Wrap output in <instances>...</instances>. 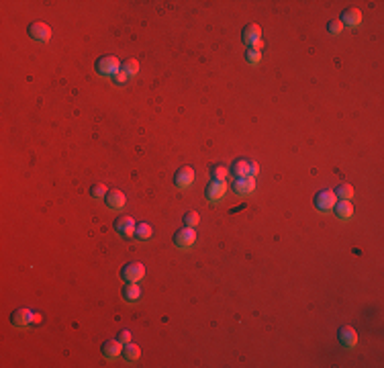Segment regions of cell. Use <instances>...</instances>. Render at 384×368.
Returning <instances> with one entry per match:
<instances>
[{
	"mask_svg": "<svg viewBox=\"0 0 384 368\" xmlns=\"http://www.w3.org/2000/svg\"><path fill=\"white\" fill-rule=\"evenodd\" d=\"M94 70H96V74L110 78V76H116L121 72V61L114 55H102V57L96 59Z\"/></svg>",
	"mask_w": 384,
	"mask_h": 368,
	"instance_id": "6da1fadb",
	"label": "cell"
},
{
	"mask_svg": "<svg viewBox=\"0 0 384 368\" xmlns=\"http://www.w3.org/2000/svg\"><path fill=\"white\" fill-rule=\"evenodd\" d=\"M41 317L39 313L31 311V309H16L12 315H10V323L14 327H29L31 323H37Z\"/></svg>",
	"mask_w": 384,
	"mask_h": 368,
	"instance_id": "7a4b0ae2",
	"label": "cell"
},
{
	"mask_svg": "<svg viewBox=\"0 0 384 368\" xmlns=\"http://www.w3.org/2000/svg\"><path fill=\"white\" fill-rule=\"evenodd\" d=\"M145 276V266L139 262H129L121 268V278L125 282H139Z\"/></svg>",
	"mask_w": 384,
	"mask_h": 368,
	"instance_id": "3957f363",
	"label": "cell"
},
{
	"mask_svg": "<svg viewBox=\"0 0 384 368\" xmlns=\"http://www.w3.org/2000/svg\"><path fill=\"white\" fill-rule=\"evenodd\" d=\"M172 241H174V245L180 247V249L192 247V245L196 243V231H194L192 227H184V229H180V231L174 233Z\"/></svg>",
	"mask_w": 384,
	"mask_h": 368,
	"instance_id": "277c9868",
	"label": "cell"
},
{
	"mask_svg": "<svg viewBox=\"0 0 384 368\" xmlns=\"http://www.w3.org/2000/svg\"><path fill=\"white\" fill-rule=\"evenodd\" d=\"M27 33H29V37L33 39V41H37V43H47L49 39H51V29H49V25H45V22H31L29 25V29H27Z\"/></svg>",
	"mask_w": 384,
	"mask_h": 368,
	"instance_id": "5b68a950",
	"label": "cell"
},
{
	"mask_svg": "<svg viewBox=\"0 0 384 368\" xmlns=\"http://www.w3.org/2000/svg\"><path fill=\"white\" fill-rule=\"evenodd\" d=\"M335 200H337V196H335V192L329 190V188H323V190H319V192L315 194V206H317L319 211H323V213L331 211V209L335 206Z\"/></svg>",
	"mask_w": 384,
	"mask_h": 368,
	"instance_id": "8992f818",
	"label": "cell"
},
{
	"mask_svg": "<svg viewBox=\"0 0 384 368\" xmlns=\"http://www.w3.org/2000/svg\"><path fill=\"white\" fill-rule=\"evenodd\" d=\"M192 182H194V170H192L190 166H182V168L174 174V184H176V188H180V190L188 188Z\"/></svg>",
	"mask_w": 384,
	"mask_h": 368,
	"instance_id": "52a82bcc",
	"label": "cell"
},
{
	"mask_svg": "<svg viewBox=\"0 0 384 368\" xmlns=\"http://www.w3.org/2000/svg\"><path fill=\"white\" fill-rule=\"evenodd\" d=\"M225 190H227V184H225V182L212 180L210 184H206V188H204V196H206L210 202H219V200L223 198Z\"/></svg>",
	"mask_w": 384,
	"mask_h": 368,
	"instance_id": "ba28073f",
	"label": "cell"
},
{
	"mask_svg": "<svg viewBox=\"0 0 384 368\" xmlns=\"http://www.w3.org/2000/svg\"><path fill=\"white\" fill-rule=\"evenodd\" d=\"M125 194H123V190H118V188H112V190H108L106 192V196H104V202H106V206L108 209H112V211H121L123 206H125Z\"/></svg>",
	"mask_w": 384,
	"mask_h": 368,
	"instance_id": "9c48e42d",
	"label": "cell"
},
{
	"mask_svg": "<svg viewBox=\"0 0 384 368\" xmlns=\"http://www.w3.org/2000/svg\"><path fill=\"white\" fill-rule=\"evenodd\" d=\"M135 221H133V217H118L116 221H114V231L121 235V237H131L133 233H135Z\"/></svg>",
	"mask_w": 384,
	"mask_h": 368,
	"instance_id": "30bf717a",
	"label": "cell"
},
{
	"mask_svg": "<svg viewBox=\"0 0 384 368\" xmlns=\"http://www.w3.org/2000/svg\"><path fill=\"white\" fill-rule=\"evenodd\" d=\"M337 337H339V343L343 346V348H347V350H351V348H355V343H357V333H355V329L353 327H339V331H337Z\"/></svg>",
	"mask_w": 384,
	"mask_h": 368,
	"instance_id": "8fae6325",
	"label": "cell"
},
{
	"mask_svg": "<svg viewBox=\"0 0 384 368\" xmlns=\"http://www.w3.org/2000/svg\"><path fill=\"white\" fill-rule=\"evenodd\" d=\"M253 188H255V178H253V176L235 178V182H233V192H235V194H241V196L253 192Z\"/></svg>",
	"mask_w": 384,
	"mask_h": 368,
	"instance_id": "7c38bea8",
	"label": "cell"
},
{
	"mask_svg": "<svg viewBox=\"0 0 384 368\" xmlns=\"http://www.w3.org/2000/svg\"><path fill=\"white\" fill-rule=\"evenodd\" d=\"M257 39H261V29H259V25L251 22V25H247V27L241 31V41H243L245 45H251V43L257 41Z\"/></svg>",
	"mask_w": 384,
	"mask_h": 368,
	"instance_id": "4fadbf2b",
	"label": "cell"
},
{
	"mask_svg": "<svg viewBox=\"0 0 384 368\" xmlns=\"http://www.w3.org/2000/svg\"><path fill=\"white\" fill-rule=\"evenodd\" d=\"M121 346H123V343H121L118 339H106V341L102 343V356H104L106 360H114V358L123 352Z\"/></svg>",
	"mask_w": 384,
	"mask_h": 368,
	"instance_id": "5bb4252c",
	"label": "cell"
},
{
	"mask_svg": "<svg viewBox=\"0 0 384 368\" xmlns=\"http://www.w3.org/2000/svg\"><path fill=\"white\" fill-rule=\"evenodd\" d=\"M362 22V12L357 8H345L341 14V25L343 27H357Z\"/></svg>",
	"mask_w": 384,
	"mask_h": 368,
	"instance_id": "9a60e30c",
	"label": "cell"
},
{
	"mask_svg": "<svg viewBox=\"0 0 384 368\" xmlns=\"http://www.w3.org/2000/svg\"><path fill=\"white\" fill-rule=\"evenodd\" d=\"M333 209H335V217L341 221H349L353 215V204L349 200H339V202H335Z\"/></svg>",
	"mask_w": 384,
	"mask_h": 368,
	"instance_id": "2e32d148",
	"label": "cell"
},
{
	"mask_svg": "<svg viewBox=\"0 0 384 368\" xmlns=\"http://www.w3.org/2000/svg\"><path fill=\"white\" fill-rule=\"evenodd\" d=\"M139 296H141V288H139L137 282H127V284L123 286V298H125L127 303H137Z\"/></svg>",
	"mask_w": 384,
	"mask_h": 368,
	"instance_id": "e0dca14e",
	"label": "cell"
},
{
	"mask_svg": "<svg viewBox=\"0 0 384 368\" xmlns=\"http://www.w3.org/2000/svg\"><path fill=\"white\" fill-rule=\"evenodd\" d=\"M231 172L235 178H245L249 176V162L243 159V157H237L233 164H231Z\"/></svg>",
	"mask_w": 384,
	"mask_h": 368,
	"instance_id": "ac0fdd59",
	"label": "cell"
},
{
	"mask_svg": "<svg viewBox=\"0 0 384 368\" xmlns=\"http://www.w3.org/2000/svg\"><path fill=\"white\" fill-rule=\"evenodd\" d=\"M151 233H153V229H151V225L149 223H139L137 227H135V237L137 239H141V241H147L149 237H151Z\"/></svg>",
	"mask_w": 384,
	"mask_h": 368,
	"instance_id": "d6986e66",
	"label": "cell"
},
{
	"mask_svg": "<svg viewBox=\"0 0 384 368\" xmlns=\"http://www.w3.org/2000/svg\"><path fill=\"white\" fill-rule=\"evenodd\" d=\"M335 196H339V200H351V198H353V188H351V184H337Z\"/></svg>",
	"mask_w": 384,
	"mask_h": 368,
	"instance_id": "ffe728a7",
	"label": "cell"
},
{
	"mask_svg": "<svg viewBox=\"0 0 384 368\" xmlns=\"http://www.w3.org/2000/svg\"><path fill=\"white\" fill-rule=\"evenodd\" d=\"M123 356L127 358V360H139V356H141V350H139V346L137 343H125L123 346Z\"/></svg>",
	"mask_w": 384,
	"mask_h": 368,
	"instance_id": "44dd1931",
	"label": "cell"
},
{
	"mask_svg": "<svg viewBox=\"0 0 384 368\" xmlns=\"http://www.w3.org/2000/svg\"><path fill=\"white\" fill-rule=\"evenodd\" d=\"M121 72H123L127 78H133V76L139 72V61H137V59H127V61L121 65Z\"/></svg>",
	"mask_w": 384,
	"mask_h": 368,
	"instance_id": "7402d4cb",
	"label": "cell"
},
{
	"mask_svg": "<svg viewBox=\"0 0 384 368\" xmlns=\"http://www.w3.org/2000/svg\"><path fill=\"white\" fill-rule=\"evenodd\" d=\"M227 174H229V170L225 168V166H214L212 170H210V176H212V180H219V182H225V178H227Z\"/></svg>",
	"mask_w": 384,
	"mask_h": 368,
	"instance_id": "603a6c76",
	"label": "cell"
},
{
	"mask_svg": "<svg viewBox=\"0 0 384 368\" xmlns=\"http://www.w3.org/2000/svg\"><path fill=\"white\" fill-rule=\"evenodd\" d=\"M245 61L251 63V65H257L261 61V53L259 51H253V49H247L245 51Z\"/></svg>",
	"mask_w": 384,
	"mask_h": 368,
	"instance_id": "cb8c5ba5",
	"label": "cell"
},
{
	"mask_svg": "<svg viewBox=\"0 0 384 368\" xmlns=\"http://www.w3.org/2000/svg\"><path fill=\"white\" fill-rule=\"evenodd\" d=\"M106 192H108V190H106L104 184H94V186L90 188V196H92V198H104Z\"/></svg>",
	"mask_w": 384,
	"mask_h": 368,
	"instance_id": "d4e9b609",
	"label": "cell"
},
{
	"mask_svg": "<svg viewBox=\"0 0 384 368\" xmlns=\"http://www.w3.org/2000/svg\"><path fill=\"white\" fill-rule=\"evenodd\" d=\"M184 223H186V227H196L198 225V213L196 211H186V215H184Z\"/></svg>",
	"mask_w": 384,
	"mask_h": 368,
	"instance_id": "484cf974",
	"label": "cell"
},
{
	"mask_svg": "<svg viewBox=\"0 0 384 368\" xmlns=\"http://www.w3.org/2000/svg\"><path fill=\"white\" fill-rule=\"evenodd\" d=\"M327 31H329L331 35H339V33L343 31V25H341V20H339V18H333V20H329V22H327Z\"/></svg>",
	"mask_w": 384,
	"mask_h": 368,
	"instance_id": "4316f807",
	"label": "cell"
},
{
	"mask_svg": "<svg viewBox=\"0 0 384 368\" xmlns=\"http://www.w3.org/2000/svg\"><path fill=\"white\" fill-rule=\"evenodd\" d=\"M118 341H121L123 346L129 343V341H131V331H129V329H123V331L118 333Z\"/></svg>",
	"mask_w": 384,
	"mask_h": 368,
	"instance_id": "83f0119b",
	"label": "cell"
},
{
	"mask_svg": "<svg viewBox=\"0 0 384 368\" xmlns=\"http://www.w3.org/2000/svg\"><path fill=\"white\" fill-rule=\"evenodd\" d=\"M261 47H263V41H261V39H257V41H253V43L249 45V49H253V51H259Z\"/></svg>",
	"mask_w": 384,
	"mask_h": 368,
	"instance_id": "f1b7e54d",
	"label": "cell"
},
{
	"mask_svg": "<svg viewBox=\"0 0 384 368\" xmlns=\"http://www.w3.org/2000/svg\"><path fill=\"white\" fill-rule=\"evenodd\" d=\"M257 170H259V166H257V164H249V176H253V178H255Z\"/></svg>",
	"mask_w": 384,
	"mask_h": 368,
	"instance_id": "f546056e",
	"label": "cell"
}]
</instances>
